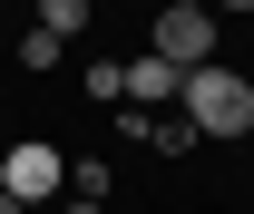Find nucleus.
<instances>
[{"mask_svg":"<svg viewBox=\"0 0 254 214\" xmlns=\"http://www.w3.org/2000/svg\"><path fill=\"white\" fill-rule=\"evenodd\" d=\"M0 195H20V205H49V195H68V156L59 146H39V136H30V146H10V156H0Z\"/></svg>","mask_w":254,"mask_h":214,"instance_id":"nucleus-2","label":"nucleus"},{"mask_svg":"<svg viewBox=\"0 0 254 214\" xmlns=\"http://www.w3.org/2000/svg\"><path fill=\"white\" fill-rule=\"evenodd\" d=\"M205 10H254V0H205Z\"/></svg>","mask_w":254,"mask_h":214,"instance_id":"nucleus-9","label":"nucleus"},{"mask_svg":"<svg viewBox=\"0 0 254 214\" xmlns=\"http://www.w3.org/2000/svg\"><path fill=\"white\" fill-rule=\"evenodd\" d=\"M59 59H68V39H49V30L20 39V68H59Z\"/></svg>","mask_w":254,"mask_h":214,"instance_id":"nucleus-7","label":"nucleus"},{"mask_svg":"<svg viewBox=\"0 0 254 214\" xmlns=\"http://www.w3.org/2000/svg\"><path fill=\"white\" fill-rule=\"evenodd\" d=\"M39 30H49V39H78V30H88V0H39Z\"/></svg>","mask_w":254,"mask_h":214,"instance_id":"nucleus-5","label":"nucleus"},{"mask_svg":"<svg viewBox=\"0 0 254 214\" xmlns=\"http://www.w3.org/2000/svg\"><path fill=\"white\" fill-rule=\"evenodd\" d=\"M0 214H30V205H20V195H0Z\"/></svg>","mask_w":254,"mask_h":214,"instance_id":"nucleus-10","label":"nucleus"},{"mask_svg":"<svg viewBox=\"0 0 254 214\" xmlns=\"http://www.w3.org/2000/svg\"><path fill=\"white\" fill-rule=\"evenodd\" d=\"M127 97H137V107H176V97H186V68L147 49V59H127Z\"/></svg>","mask_w":254,"mask_h":214,"instance_id":"nucleus-4","label":"nucleus"},{"mask_svg":"<svg viewBox=\"0 0 254 214\" xmlns=\"http://www.w3.org/2000/svg\"><path fill=\"white\" fill-rule=\"evenodd\" d=\"M88 97L118 107V97H127V59H88Z\"/></svg>","mask_w":254,"mask_h":214,"instance_id":"nucleus-6","label":"nucleus"},{"mask_svg":"<svg viewBox=\"0 0 254 214\" xmlns=\"http://www.w3.org/2000/svg\"><path fill=\"white\" fill-rule=\"evenodd\" d=\"M157 59H176V68L215 59V10H205V0H166L157 10Z\"/></svg>","mask_w":254,"mask_h":214,"instance_id":"nucleus-3","label":"nucleus"},{"mask_svg":"<svg viewBox=\"0 0 254 214\" xmlns=\"http://www.w3.org/2000/svg\"><path fill=\"white\" fill-rule=\"evenodd\" d=\"M186 127L195 136H245L254 127V88H245V68H225V59H205V68H186Z\"/></svg>","mask_w":254,"mask_h":214,"instance_id":"nucleus-1","label":"nucleus"},{"mask_svg":"<svg viewBox=\"0 0 254 214\" xmlns=\"http://www.w3.org/2000/svg\"><path fill=\"white\" fill-rule=\"evenodd\" d=\"M59 214H108V205H98V195H68V205H59Z\"/></svg>","mask_w":254,"mask_h":214,"instance_id":"nucleus-8","label":"nucleus"}]
</instances>
